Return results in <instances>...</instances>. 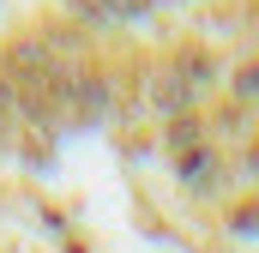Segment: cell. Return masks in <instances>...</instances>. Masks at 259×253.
Wrapping results in <instances>:
<instances>
[{"label": "cell", "instance_id": "cell-1", "mask_svg": "<svg viewBox=\"0 0 259 253\" xmlns=\"http://www.w3.org/2000/svg\"><path fill=\"white\" fill-rule=\"evenodd\" d=\"M151 103H157V115H163V121L193 115V85H187V72H181L175 61L157 66V78H151Z\"/></svg>", "mask_w": 259, "mask_h": 253}, {"label": "cell", "instance_id": "cell-2", "mask_svg": "<svg viewBox=\"0 0 259 253\" xmlns=\"http://www.w3.org/2000/svg\"><path fill=\"white\" fill-rule=\"evenodd\" d=\"M151 12V0H84V18H145Z\"/></svg>", "mask_w": 259, "mask_h": 253}, {"label": "cell", "instance_id": "cell-3", "mask_svg": "<svg viewBox=\"0 0 259 253\" xmlns=\"http://www.w3.org/2000/svg\"><path fill=\"white\" fill-rule=\"evenodd\" d=\"M18 126H24V103H18V91L0 78V145H12V139H18Z\"/></svg>", "mask_w": 259, "mask_h": 253}, {"label": "cell", "instance_id": "cell-4", "mask_svg": "<svg viewBox=\"0 0 259 253\" xmlns=\"http://www.w3.org/2000/svg\"><path fill=\"white\" fill-rule=\"evenodd\" d=\"M169 151H181V157H193L199 151V115H181V121H169Z\"/></svg>", "mask_w": 259, "mask_h": 253}, {"label": "cell", "instance_id": "cell-5", "mask_svg": "<svg viewBox=\"0 0 259 253\" xmlns=\"http://www.w3.org/2000/svg\"><path fill=\"white\" fill-rule=\"evenodd\" d=\"M235 97H241V103H259V61H247L235 72Z\"/></svg>", "mask_w": 259, "mask_h": 253}, {"label": "cell", "instance_id": "cell-6", "mask_svg": "<svg viewBox=\"0 0 259 253\" xmlns=\"http://www.w3.org/2000/svg\"><path fill=\"white\" fill-rule=\"evenodd\" d=\"M235 235H259V211H235Z\"/></svg>", "mask_w": 259, "mask_h": 253}, {"label": "cell", "instance_id": "cell-7", "mask_svg": "<svg viewBox=\"0 0 259 253\" xmlns=\"http://www.w3.org/2000/svg\"><path fill=\"white\" fill-rule=\"evenodd\" d=\"M247 169H253V175H259V145H253V151H247Z\"/></svg>", "mask_w": 259, "mask_h": 253}]
</instances>
